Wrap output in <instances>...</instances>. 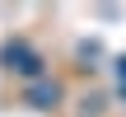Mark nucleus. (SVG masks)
<instances>
[{"mask_svg":"<svg viewBox=\"0 0 126 117\" xmlns=\"http://www.w3.org/2000/svg\"><path fill=\"white\" fill-rule=\"evenodd\" d=\"M56 98H61V84H51V80H37L28 89V103L33 108H56Z\"/></svg>","mask_w":126,"mask_h":117,"instance_id":"obj_2","label":"nucleus"},{"mask_svg":"<svg viewBox=\"0 0 126 117\" xmlns=\"http://www.w3.org/2000/svg\"><path fill=\"white\" fill-rule=\"evenodd\" d=\"M5 66H9V70H19V75H37V70H42L37 52H33L28 42H5Z\"/></svg>","mask_w":126,"mask_h":117,"instance_id":"obj_1","label":"nucleus"},{"mask_svg":"<svg viewBox=\"0 0 126 117\" xmlns=\"http://www.w3.org/2000/svg\"><path fill=\"white\" fill-rule=\"evenodd\" d=\"M117 89H122V98H126V56L117 61Z\"/></svg>","mask_w":126,"mask_h":117,"instance_id":"obj_3","label":"nucleus"}]
</instances>
